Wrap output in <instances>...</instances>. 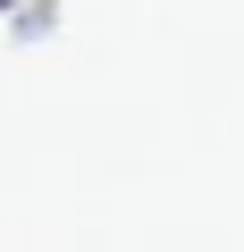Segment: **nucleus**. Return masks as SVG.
Here are the masks:
<instances>
[]
</instances>
